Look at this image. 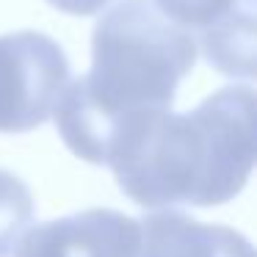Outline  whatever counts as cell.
<instances>
[{
    "instance_id": "cell-1",
    "label": "cell",
    "mask_w": 257,
    "mask_h": 257,
    "mask_svg": "<svg viewBox=\"0 0 257 257\" xmlns=\"http://www.w3.org/2000/svg\"><path fill=\"white\" fill-rule=\"evenodd\" d=\"M105 166L141 207H218L257 169V89L227 86L194 111H147L116 130Z\"/></svg>"
},
{
    "instance_id": "cell-2",
    "label": "cell",
    "mask_w": 257,
    "mask_h": 257,
    "mask_svg": "<svg viewBox=\"0 0 257 257\" xmlns=\"http://www.w3.org/2000/svg\"><path fill=\"white\" fill-rule=\"evenodd\" d=\"M199 45L155 0H119L91 34V69L64 89L53 119L64 144L97 166L108 163L130 116L172 108Z\"/></svg>"
},
{
    "instance_id": "cell-3",
    "label": "cell",
    "mask_w": 257,
    "mask_h": 257,
    "mask_svg": "<svg viewBox=\"0 0 257 257\" xmlns=\"http://www.w3.org/2000/svg\"><path fill=\"white\" fill-rule=\"evenodd\" d=\"M69 86V58L39 31L0 36V133H25L50 119Z\"/></svg>"
},
{
    "instance_id": "cell-4",
    "label": "cell",
    "mask_w": 257,
    "mask_h": 257,
    "mask_svg": "<svg viewBox=\"0 0 257 257\" xmlns=\"http://www.w3.org/2000/svg\"><path fill=\"white\" fill-rule=\"evenodd\" d=\"M139 251L141 221L111 207H89L31 227L14 257H139Z\"/></svg>"
},
{
    "instance_id": "cell-5",
    "label": "cell",
    "mask_w": 257,
    "mask_h": 257,
    "mask_svg": "<svg viewBox=\"0 0 257 257\" xmlns=\"http://www.w3.org/2000/svg\"><path fill=\"white\" fill-rule=\"evenodd\" d=\"M139 257H257V249L232 227L205 224L163 207L141 218Z\"/></svg>"
},
{
    "instance_id": "cell-6",
    "label": "cell",
    "mask_w": 257,
    "mask_h": 257,
    "mask_svg": "<svg viewBox=\"0 0 257 257\" xmlns=\"http://www.w3.org/2000/svg\"><path fill=\"white\" fill-rule=\"evenodd\" d=\"M196 45L218 75L257 80V0H235L216 23L196 34Z\"/></svg>"
},
{
    "instance_id": "cell-7",
    "label": "cell",
    "mask_w": 257,
    "mask_h": 257,
    "mask_svg": "<svg viewBox=\"0 0 257 257\" xmlns=\"http://www.w3.org/2000/svg\"><path fill=\"white\" fill-rule=\"evenodd\" d=\"M34 196L17 174L0 169V257H12L34 221Z\"/></svg>"
},
{
    "instance_id": "cell-8",
    "label": "cell",
    "mask_w": 257,
    "mask_h": 257,
    "mask_svg": "<svg viewBox=\"0 0 257 257\" xmlns=\"http://www.w3.org/2000/svg\"><path fill=\"white\" fill-rule=\"evenodd\" d=\"M158 6L169 14L177 25H183L185 31H191L196 39V34L213 25L235 0H155Z\"/></svg>"
},
{
    "instance_id": "cell-9",
    "label": "cell",
    "mask_w": 257,
    "mask_h": 257,
    "mask_svg": "<svg viewBox=\"0 0 257 257\" xmlns=\"http://www.w3.org/2000/svg\"><path fill=\"white\" fill-rule=\"evenodd\" d=\"M47 3L56 6L58 12L78 14V17H89V14H97L100 9H105L111 0H47Z\"/></svg>"
}]
</instances>
